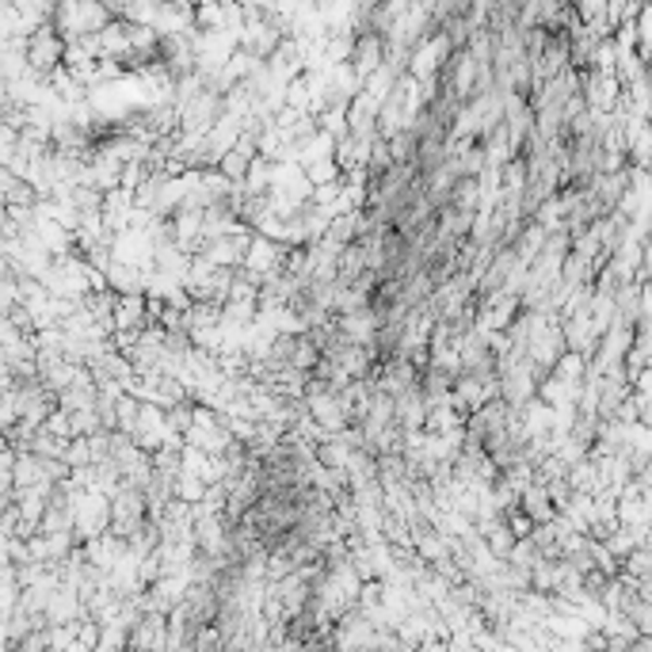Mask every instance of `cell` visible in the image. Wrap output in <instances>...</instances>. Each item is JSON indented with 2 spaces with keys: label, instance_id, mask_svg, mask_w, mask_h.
I'll return each mask as SVG.
<instances>
[{
  "label": "cell",
  "instance_id": "cell-1",
  "mask_svg": "<svg viewBox=\"0 0 652 652\" xmlns=\"http://www.w3.org/2000/svg\"><path fill=\"white\" fill-rule=\"evenodd\" d=\"M24 57H27V73L47 80L50 73H57L65 65V39L50 24L35 27L24 39Z\"/></svg>",
  "mask_w": 652,
  "mask_h": 652
},
{
  "label": "cell",
  "instance_id": "cell-2",
  "mask_svg": "<svg viewBox=\"0 0 652 652\" xmlns=\"http://www.w3.org/2000/svg\"><path fill=\"white\" fill-rule=\"evenodd\" d=\"M580 95H584V103H588V111H596V115H614L622 103V80L603 69H584Z\"/></svg>",
  "mask_w": 652,
  "mask_h": 652
},
{
  "label": "cell",
  "instance_id": "cell-3",
  "mask_svg": "<svg viewBox=\"0 0 652 652\" xmlns=\"http://www.w3.org/2000/svg\"><path fill=\"white\" fill-rule=\"evenodd\" d=\"M248 241H252L248 229H236V233H226V236H218V241H206V244H203V256L210 259L214 268L236 271V268L244 264V252H248Z\"/></svg>",
  "mask_w": 652,
  "mask_h": 652
},
{
  "label": "cell",
  "instance_id": "cell-4",
  "mask_svg": "<svg viewBox=\"0 0 652 652\" xmlns=\"http://www.w3.org/2000/svg\"><path fill=\"white\" fill-rule=\"evenodd\" d=\"M347 65L355 69V77L367 80L370 73H378L385 65V39L374 31H359L355 35V47H351V57H347Z\"/></svg>",
  "mask_w": 652,
  "mask_h": 652
}]
</instances>
